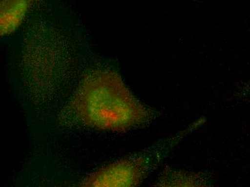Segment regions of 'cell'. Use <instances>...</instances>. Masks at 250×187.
<instances>
[{
  "instance_id": "1",
  "label": "cell",
  "mask_w": 250,
  "mask_h": 187,
  "mask_svg": "<svg viewBox=\"0 0 250 187\" xmlns=\"http://www.w3.org/2000/svg\"><path fill=\"white\" fill-rule=\"evenodd\" d=\"M73 105L85 125L114 132L138 127L157 115L139 101L119 74L112 71L87 77L78 89Z\"/></svg>"
},
{
  "instance_id": "2",
  "label": "cell",
  "mask_w": 250,
  "mask_h": 187,
  "mask_svg": "<svg viewBox=\"0 0 250 187\" xmlns=\"http://www.w3.org/2000/svg\"><path fill=\"white\" fill-rule=\"evenodd\" d=\"M207 120L201 118L184 130L163 138L153 145L104 167L85 179L83 187H136L155 171L186 137L201 127Z\"/></svg>"
},
{
  "instance_id": "3",
  "label": "cell",
  "mask_w": 250,
  "mask_h": 187,
  "mask_svg": "<svg viewBox=\"0 0 250 187\" xmlns=\"http://www.w3.org/2000/svg\"><path fill=\"white\" fill-rule=\"evenodd\" d=\"M213 185L211 175L203 172H190L167 167L163 170L155 186L211 187Z\"/></svg>"
}]
</instances>
